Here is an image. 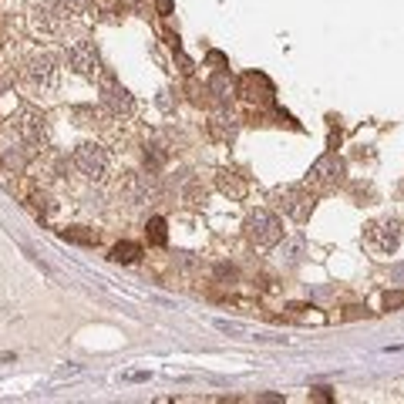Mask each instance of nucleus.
<instances>
[{
  "label": "nucleus",
  "mask_w": 404,
  "mask_h": 404,
  "mask_svg": "<svg viewBox=\"0 0 404 404\" xmlns=\"http://www.w3.org/2000/svg\"><path fill=\"white\" fill-rule=\"evenodd\" d=\"M304 259V236H293L290 243H283L280 246V263H286V266H297Z\"/></svg>",
  "instance_id": "f3484780"
},
{
  "label": "nucleus",
  "mask_w": 404,
  "mask_h": 404,
  "mask_svg": "<svg viewBox=\"0 0 404 404\" xmlns=\"http://www.w3.org/2000/svg\"><path fill=\"white\" fill-rule=\"evenodd\" d=\"M64 17H67V10H64L61 3H44V7L34 10V28L37 31H47V34H58L64 28Z\"/></svg>",
  "instance_id": "9b49d317"
},
{
  "label": "nucleus",
  "mask_w": 404,
  "mask_h": 404,
  "mask_svg": "<svg viewBox=\"0 0 404 404\" xmlns=\"http://www.w3.org/2000/svg\"><path fill=\"white\" fill-rule=\"evenodd\" d=\"M125 192H128V199H131L135 206H142V202H149V199L156 195V182H152L149 176L131 172V176H128V182H125Z\"/></svg>",
  "instance_id": "f8f14e48"
},
{
  "label": "nucleus",
  "mask_w": 404,
  "mask_h": 404,
  "mask_svg": "<svg viewBox=\"0 0 404 404\" xmlns=\"http://www.w3.org/2000/svg\"><path fill=\"white\" fill-rule=\"evenodd\" d=\"M138 256H142V246L138 243H115L111 246V253H108V259L111 263H122V266H131V263H138Z\"/></svg>",
  "instance_id": "ddd939ff"
},
{
  "label": "nucleus",
  "mask_w": 404,
  "mask_h": 404,
  "mask_svg": "<svg viewBox=\"0 0 404 404\" xmlns=\"http://www.w3.org/2000/svg\"><path fill=\"white\" fill-rule=\"evenodd\" d=\"M67 67H71L74 74H81V78H94V74L101 71V58H98L94 44H88V41L71 44V47H67Z\"/></svg>",
  "instance_id": "6e6552de"
},
{
  "label": "nucleus",
  "mask_w": 404,
  "mask_h": 404,
  "mask_svg": "<svg viewBox=\"0 0 404 404\" xmlns=\"http://www.w3.org/2000/svg\"><path fill=\"white\" fill-rule=\"evenodd\" d=\"M361 313H368V310H364V307H347V313H343V317H347V320H357Z\"/></svg>",
  "instance_id": "5701e85b"
},
{
  "label": "nucleus",
  "mask_w": 404,
  "mask_h": 404,
  "mask_svg": "<svg viewBox=\"0 0 404 404\" xmlns=\"http://www.w3.org/2000/svg\"><path fill=\"white\" fill-rule=\"evenodd\" d=\"M209 92H213V94H216V98H219V101L226 105V101H229V98L236 94V81H233V74H226V71H219L216 78L209 81Z\"/></svg>",
  "instance_id": "dca6fc26"
},
{
  "label": "nucleus",
  "mask_w": 404,
  "mask_h": 404,
  "mask_svg": "<svg viewBox=\"0 0 404 404\" xmlns=\"http://www.w3.org/2000/svg\"><path fill=\"white\" fill-rule=\"evenodd\" d=\"M246 236L256 249H273L283 243V222L270 209H253L246 216Z\"/></svg>",
  "instance_id": "f257e3e1"
},
{
  "label": "nucleus",
  "mask_w": 404,
  "mask_h": 404,
  "mask_svg": "<svg viewBox=\"0 0 404 404\" xmlns=\"http://www.w3.org/2000/svg\"><path fill=\"white\" fill-rule=\"evenodd\" d=\"M236 94H243V98H246V101H253V105H270V101H273V85H270V78H266V74L249 71V74H243V78H240Z\"/></svg>",
  "instance_id": "9d476101"
},
{
  "label": "nucleus",
  "mask_w": 404,
  "mask_h": 404,
  "mask_svg": "<svg viewBox=\"0 0 404 404\" xmlns=\"http://www.w3.org/2000/svg\"><path fill=\"white\" fill-rule=\"evenodd\" d=\"M209 61H213V64H226V58H222L219 51H213V54H209Z\"/></svg>",
  "instance_id": "b1692460"
},
{
  "label": "nucleus",
  "mask_w": 404,
  "mask_h": 404,
  "mask_svg": "<svg viewBox=\"0 0 404 404\" xmlns=\"http://www.w3.org/2000/svg\"><path fill=\"white\" fill-rule=\"evenodd\" d=\"M145 236H149V243H152V246H165V243H169V233H165V219H162V216L149 219V226H145Z\"/></svg>",
  "instance_id": "a211bd4d"
},
{
  "label": "nucleus",
  "mask_w": 404,
  "mask_h": 404,
  "mask_svg": "<svg viewBox=\"0 0 404 404\" xmlns=\"http://www.w3.org/2000/svg\"><path fill=\"white\" fill-rule=\"evenodd\" d=\"M17 135L24 138V145H44V138H47V118L37 111V108H24L21 115H17Z\"/></svg>",
  "instance_id": "1a4fd4ad"
},
{
  "label": "nucleus",
  "mask_w": 404,
  "mask_h": 404,
  "mask_svg": "<svg viewBox=\"0 0 404 404\" xmlns=\"http://www.w3.org/2000/svg\"><path fill=\"white\" fill-rule=\"evenodd\" d=\"M58 61L51 58V54H34L28 67H24V78H28V85L34 88H41V92H47V88H54L58 85Z\"/></svg>",
  "instance_id": "0eeeda50"
},
{
  "label": "nucleus",
  "mask_w": 404,
  "mask_h": 404,
  "mask_svg": "<svg viewBox=\"0 0 404 404\" xmlns=\"http://www.w3.org/2000/svg\"><path fill=\"white\" fill-rule=\"evenodd\" d=\"M156 7H158V14H165V17L172 14V0H156Z\"/></svg>",
  "instance_id": "4be33fe9"
},
{
  "label": "nucleus",
  "mask_w": 404,
  "mask_h": 404,
  "mask_svg": "<svg viewBox=\"0 0 404 404\" xmlns=\"http://www.w3.org/2000/svg\"><path fill=\"white\" fill-rule=\"evenodd\" d=\"M74 169L85 176V179H94L101 182L108 176V152L98 145V142H85L74 149Z\"/></svg>",
  "instance_id": "7ed1b4c3"
},
{
  "label": "nucleus",
  "mask_w": 404,
  "mask_h": 404,
  "mask_svg": "<svg viewBox=\"0 0 404 404\" xmlns=\"http://www.w3.org/2000/svg\"><path fill=\"white\" fill-rule=\"evenodd\" d=\"M273 202L283 209V216H290L293 222H307L313 213V192H307L304 186H283L273 192Z\"/></svg>",
  "instance_id": "f03ea898"
},
{
  "label": "nucleus",
  "mask_w": 404,
  "mask_h": 404,
  "mask_svg": "<svg viewBox=\"0 0 404 404\" xmlns=\"http://www.w3.org/2000/svg\"><path fill=\"white\" fill-rule=\"evenodd\" d=\"M216 186L222 195H233V199H243V192H246V182H243L236 172H226V169L216 176Z\"/></svg>",
  "instance_id": "4468645a"
},
{
  "label": "nucleus",
  "mask_w": 404,
  "mask_h": 404,
  "mask_svg": "<svg viewBox=\"0 0 404 404\" xmlns=\"http://www.w3.org/2000/svg\"><path fill=\"white\" fill-rule=\"evenodd\" d=\"M404 307V290H387L384 293V310H398Z\"/></svg>",
  "instance_id": "6ab92c4d"
},
{
  "label": "nucleus",
  "mask_w": 404,
  "mask_h": 404,
  "mask_svg": "<svg viewBox=\"0 0 404 404\" xmlns=\"http://www.w3.org/2000/svg\"><path fill=\"white\" fill-rule=\"evenodd\" d=\"M64 10H88L92 7V0H58Z\"/></svg>",
  "instance_id": "aec40b11"
},
{
  "label": "nucleus",
  "mask_w": 404,
  "mask_h": 404,
  "mask_svg": "<svg viewBox=\"0 0 404 404\" xmlns=\"http://www.w3.org/2000/svg\"><path fill=\"white\" fill-rule=\"evenodd\" d=\"M101 105L111 111V115H131L135 111V98L128 94V88L118 85V78L111 71L101 74Z\"/></svg>",
  "instance_id": "39448f33"
},
{
  "label": "nucleus",
  "mask_w": 404,
  "mask_h": 404,
  "mask_svg": "<svg viewBox=\"0 0 404 404\" xmlns=\"http://www.w3.org/2000/svg\"><path fill=\"white\" fill-rule=\"evenodd\" d=\"M61 240L78 243V246H98V233L88 226H67V229H61Z\"/></svg>",
  "instance_id": "2eb2a0df"
},
{
  "label": "nucleus",
  "mask_w": 404,
  "mask_h": 404,
  "mask_svg": "<svg viewBox=\"0 0 404 404\" xmlns=\"http://www.w3.org/2000/svg\"><path fill=\"white\" fill-rule=\"evenodd\" d=\"M391 277H394V280H404V266H398V270H391Z\"/></svg>",
  "instance_id": "393cba45"
},
{
  "label": "nucleus",
  "mask_w": 404,
  "mask_h": 404,
  "mask_svg": "<svg viewBox=\"0 0 404 404\" xmlns=\"http://www.w3.org/2000/svg\"><path fill=\"white\" fill-rule=\"evenodd\" d=\"M401 233H404V226L398 219H377V222L368 226V243L377 253H394L398 243H401Z\"/></svg>",
  "instance_id": "423d86ee"
},
{
  "label": "nucleus",
  "mask_w": 404,
  "mask_h": 404,
  "mask_svg": "<svg viewBox=\"0 0 404 404\" xmlns=\"http://www.w3.org/2000/svg\"><path fill=\"white\" fill-rule=\"evenodd\" d=\"M216 277L222 283H233L236 280V270H233V266H216Z\"/></svg>",
  "instance_id": "412c9836"
},
{
  "label": "nucleus",
  "mask_w": 404,
  "mask_h": 404,
  "mask_svg": "<svg viewBox=\"0 0 404 404\" xmlns=\"http://www.w3.org/2000/svg\"><path fill=\"white\" fill-rule=\"evenodd\" d=\"M343 176H347V165H343V158L337 156V152H327V156H320L310 165V172H307V186L330 189V186H337Z\"/></svg>",
  "instance_id": "20e7f679"
}]
</instances>
